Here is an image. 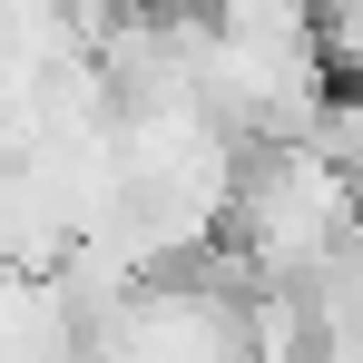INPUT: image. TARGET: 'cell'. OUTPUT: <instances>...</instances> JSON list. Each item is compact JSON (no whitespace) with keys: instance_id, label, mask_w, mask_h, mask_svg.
Masks as SVG:
<instances>
[{"instance_id":"cell-1","label":"cell","mask_w":363,"mask_h":363,"mask_svg":"<svg viewBox=\"0 0 363 363\" xmlns=\"http://www.w3.org/2000/svg\"><path fill=\"white\" fill-rule=\"evenodd\" d=\"M226 216H236V255L255 285H304L314 265H334L354 245V177L324 147L275 138V147H255L236 167Z\"/></svg>"}]
</instances>
